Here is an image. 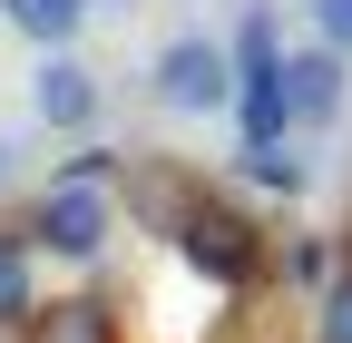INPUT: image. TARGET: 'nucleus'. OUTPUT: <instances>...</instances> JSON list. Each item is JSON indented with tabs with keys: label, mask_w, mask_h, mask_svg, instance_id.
Segmentation results:
<instances>
[{
	"label": "nucleus",
	"mask_w": 352,
	"mask_h": 343,
	"mask_svg": "<svg viewBox=\"0 0 352 343\" xmlns=\"http://www.w3.org/2000/svg\"><path fill=\"white\" fill-rule=\"evenodd\" d=\"M147 98L166 108V118H215L235 98V69H226V39H206V30H186V39H166L157 50V69H147Z\"/></svg>",
	"instance_id": "obj_1"
},
{
	"label": "nucleus",
	"mask_w": 352,
	"mask_h": 343,
	"mask_svg": "<svg viewBox=\"0 0 352 343\" xmlns=\"http://www.w3.org/2000/svg\"><path fill=\"white\" fill-rule=\"evenodd\" d=\"M30 108H39V127H88V118H98V79H88V59H69V50H39Z\"/></svg>",
	"instance_id": "obj_5"
},
{
	"label": "nucleus",
	"mask_w": 352,
	"mask_h": 343,
	"mask_svg": "<svg viewBox=\"0 0 352 343\" xmlns=\"http://www.w3.org/2000/svg\"><path fill=\"white\" fill-rule=\"evenodd\" d=\"M88 10H98V0H0V20H10L20 39H39V50H69V39L88 30Z\"/></svg>",
	"instance_id": "obj_6"
},
{
	"label": "nucleus",
	"mask_w": 352,
	"mask_h": 343,
	"mask_svg": "<svg viewBox=\"0 0 352 343\" xmlns=\"http://www.w3.org/2000/svg\"><path fill=\"white\" fill-rule=\"evenodd\" d=\"M0 187H10V138H0Z\"/></svg>",
	"instance_id": "obj_11"
},
{
	"label": "nucleus",
	"mask_w": 352,
	"mask_h": 343,
	"mask_svg": "<svg viewBox=\"0 0 352 343\" xmlns=\"http://www.w3.org/2000/svg\"><path fill=\"white\" fill-rule=\"evenodd\" d=\"M314 39L333 59H352V0H314Z\"/></svg>",
	"instance_id": "obj_9"
},
{
	"label": "nucleus",
	"mask_w": 352,
	"mask_h": 343,
	"mask_svg": "<svg viewBox=\"0 0 352 343\" xmlns=\"http://www.w3.org/2000/svg\"><path fill=\"white\" fill-rule=\"evenodd\" d=\"M245 177H254V187H284V196H294V187H303V157H294V138H274V147H245Z\"/></svg>",
	"instance_id": "obj_8"
},
{
	"label": "nucleus",
	"mask_w": 352,
	"mask_h": 343,
	"mask_svg": "<svg viewBox=\"0 0 352 343\" xmlns=\"http://www.w3.org/2000/svg\"><path fill=\"white\" fill-rule=\"evenodd\" d=\"M176 255H186L196 275H215V284H254L264 275V236L245 216H226V206H186V216H176Z\"/></svg>",
	"instance_id": "obj_3"
},
{
	"label": "nucleus",
	"mask_w": 352,
	"mask_h": 343,
	"mask_svg": "<svg viewBox=\"0 0 352 343\" xmlns=\"http://www.w3.org/2000/svg\"><path fill=\"white\" fill-rule=\"evenodd\" d=\"M323 343H352V275H333L323 294Z\"/></svg>",
	"instance_id": "obj_10"
},
{
	"label": "nucleus",
	"mask_w": 352,
	"mask_h": 343,
	"mask_svg": "<svg viewBox=\"0 0 352 343\" xmlns=\"http://www.w3.org/2000/svg\"><path fill=\"white\" fill-rule=\"evenodd\" d=\"M30 236L50 245V255H69V265H88L108 236H118V206H108V187H78V177H50V196L30 206Z\"/></svg>",
	"instance_id": "obj_2"
},
{
	"label": "nucleus",
	"mask_w": 352,
	"mask_h": 343,
	"mask_svg": "<svg viewBox=\"0 0 352 343\" xmlns=\"http://www.w3.org/2000/svg\"><path fill=\"white\" fill-rule=\"evenodd\" d=\"M342 79H352V59H333L323 39H314V50H284V59H274L284 127H333V118H342Z\"/></svg>",
	"instance_id": "obj_4"
},
{
	"label": "nucleus",
	"mask_w": 352,
	"mask_h": 343,
	"mask_svg": "<svg viewBox=\"0 0 352 343\" xmlns=\"http://www.w3.org/2000/svg\"><path fill=\"white\" fill-rule=\"evenodd\" d=\"M39 314V284H30V245L20 236H0V333L10 324H30Z\"/></svg>",
	"instance_id": "obj_7"
}]
</instances>
